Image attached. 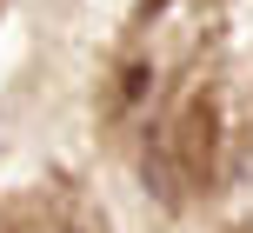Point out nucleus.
Segmentation results:
<instances>
[{"label":"nucleus","instance_id":"f257e3e1","mask_svg":"<svg viewBox=\"0 0 253 233\" xmlns=\"http://www.w3.org/2000/svg\"><path fill=\"white\" fill-rule=\"evenodd\" d=\"M167 140H173L180 167H187V187H213V173H220V107H213V93H193L180 107V120L167 127Z\"/></svg>","mask_w":253,"mask_h":233},{"label":"nucleus","instance_id":"f03ea898","mask_svg":"<svg viewBox=\"0 0 253 233\" xmlns=\"http://www.w3.org/2000/svg\"><path fill=\"white\" fill-rule=\"evenodd\" d=\"M140 180H147V194L153 200H167V207H180V194H187V167H180V154H173V140H147V160H140Z\"/></svg>","mask_w":253,"mask_h":233},{"label":"nucleus","instance_id":"7ed1b4c3","mask_svg":"<svg viewBox=\"0 0 253 233\" xmlns=\"http://www.w3.org/2000/svg\"><path fill=\"white\" fill-rule=\"evenodd\" d=\"M147 87H153V67H147V60H126V67H120V93H114V107H133Z\"/></svg>","mask_w":253,"mask_h":233}]
</instances>
